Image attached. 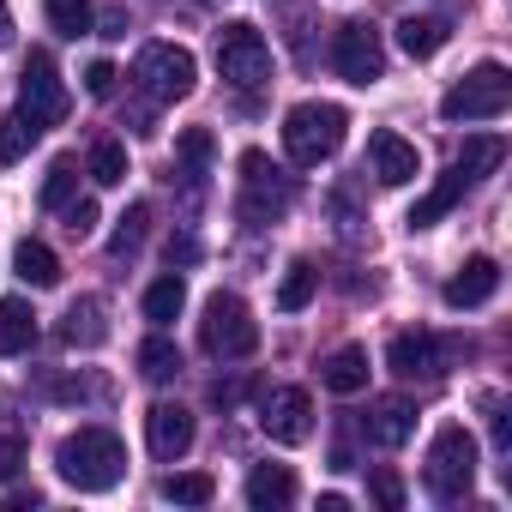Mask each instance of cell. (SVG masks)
<instances>
[{
	"instance_id": "6da1fadb",
	"label": "cell",
	"mask_w": 512,
	"mask_h": 512,
	"mask_svg": "<svg viewBox=\"0 0 512 512\" xmlns=\"http://www.w3.org/2000/svg\"><path fill=\"white\" fill-rule=\"evenodd\" d=\"M55 470H61L79 494H103V488H115V482L127 476V446H121L115 428H79V434L61 440Z\"/></svg>"
},
{
	"instance_id": "7a4b0ae2",
	"label": "cell",
	"mask_w": 512,
	"mask_h": 512,
	"mask_svg": "<svg viewBox=\"0 0 512 512\" xmlns=\"http://www.w3.org/2000/svg\"><path fill=\"white\" fill-rule=\"evenodd\" d=\"M344 127H350V115H344L338 103H296V109L284 115V151H290L302 169H320V163L344 145Z\"/></svg>"
},
{
	"instance_id": "3957f363",
	"label": "cell",
	"mask_w": 512,
	"mask_h": 512,
	"mask_svg": "<svg viewBox=\"0 0 512 512\" xmlns=\"http://www.w3.org/2000/svg\"><path fill=\"white\" fill-rule=\"evenodd\" d=\"M422 482H428V494H434V500H446V506L470 494V482H476V440H470V428L446 422V428L428 440Z\"/></svg>"
},
{
	"instance_id": "277c9868",
	"label": "cell",
	"mask_w": 512,
	"mask_h": 512,
	"mask_svg": "<svg viewBox=\"0 0 512 512\" xmlns=\"http://www.w3.org/2000/svg\"><path fill=\"white\" fill-rule=\"evenodd\" d=\"M512 103V73L500 61H482L476 73H464L446 97H440V115L446 121H500Z\"/></svg>"
},
{
	"instance_id": "5b68a950",
	"label": "cell",
	"mask_w": 512,
	"mask_h": 512,
	"mask_svg": "<svg viewBox=\"0 0 512 512\" xmlns=\"http://www.w3.org/2000/svg\"><path fill=\"white\" fill-rule=\"evenodd\" d=\"M217 73H223L235 91H260V85L272 79V43L260 37V25L235 19V25L217 31Z\"/></svg>"
},
{
	"instance_id": "8992f818",
	"label": "cell",
	"mask_w": 512,
	"mask_h": 512,
	"mask_svg": "<svg viewBox=\"0 0 512 512\" xmlns=\"http://www.w3.org/2000/svg\"><path fill=\"white\" fill-rule=\"evenodd\" d=\"M199 344L217 362H241V356L260 350V326H253L247 302L241 296H211L205 302V320H199Z\"/></svg>"
},
{
	"instance_id": "52a82bcc",
	"label": "cell",
	"mask_w": 512,
	"mask_h": 512,
	"mask_svg": "<svg viewBox=\"0 0 512 512\" xmlns=\"http://www.w3.org/2000/svg\"><path fill=\"white\" fill-rule=\"evenodd\" d=\"M290 205H296V181L266 151H247L241 157V217L247 223H278Z\"/></svg>"
},
{
	"instance_id": "ba28073f",
	"label": "cell",
	"mask_w": 512,
	"mask_h": 512,
	"mask_svg": "<svg viewBox=\"0 0 512 512\" xmlns=\"http://www.w3.org/2000/svg\"><path fill=\"white\" fill-rule=\"evenodd\" d=\"M133 79H139V91H145L151 103H181V97L193 91L199 67H193V55L175 49V43H145V49L133 55Z\"/></svg>"
},
{
	"instance_id": "9c48e42d",
	"label": "cell",
	"mask_w": 512,
	"mask_h": 512,
	"mask_svg": "<svg viewBox=\"0 0 512 512\" xmlns=\"http://www.w3.org/2000/svg\"><path fill=\"white\" fill-rule=\"evenodd\" d=\"M458 356H470V344L458 338H434V332H398L386 362L398 380H440L446 368H458Z\"/></svg>"
},
{
	"instance_id": "30bf717a",
	"label": "cell",
	"mask_w": 512,
	"mask_h": 512,
	"mask_svg": "<svg viewBox=\"0 0 512 512\" xmlns=\"http://www.w3.org/2000/svg\"><path fill=\"white\" fill-rule=\"evenodd\" d=\"M332 67H338V79H350V85H374V79L386 73V43H380V31L362 25V19L338 25V37H332Z\"/></svg>"
},
{
	"instance_id": "8fae6325",
	"label": "cell",
	"mask_w": 512,
	"mask_h": 512,
	"mask_svg": "<svg viewBox=\"0 0 512 512\" xmlns=\"http://www.w3.org/2000/svg\"><path fill=\"white\" fill-rule=\"evenodd\" d=\"M19 109H25V115H37L43 127H55V121L67 115V85H61V67H55V55H49V49H31L25 79H19Z\"/></svg>"
},
{
	"instance_id": "7c38bea8",
	"label": "cell",
	"mask_w": 512,
	"mask_h": 512,
	"mask_svg": "<svg viewBox=\"0 0 512 512\" xmlns=\"http://www.w3.org/2000/svg\"><path fill=\"white\" fill-rule=\"evenodd\" d=\"M260 428H266L278 446H302V440L314 434V398H308L302 386H278V392L266 398V410H260Z\"/></svg>"
},
{
	"instance_id": "4fadbf2b",
	"label": "cell",
	"mask_w": 512,
	"mask_h": 512,
	"mask_svg": "<svg viewBox=\"0 0 512 512\" xmlns=\"http://www.w3.org/2000/svg\"><path fill=\"white\" fill-rule=\"evenodd\" d=\"M145 440H151V458L175 464V458L193 452V416H187L181 404H151V416H145Z\"/></svg>"
},
{
	"instance_id": "5bb4252c",
	"label": "cell",
	"mask_w": 512,
	"mask_h": 512,
	"mask_svg": "<svg viewBox=\"0 0 512 512\" xmlns=\"http://www.w3.org/2000/svg\"><path fill=\"white\" fill-rule=\"evenodd\" d=\"M494 290H500V266L488 260V253H476V260H464V266L446 278L440 296H446V308H482Z\"/></svg>"
},
{
	"instance_id": "9a60e30c",
	"label": "cell",
	"mask_w": 512,
	"mask_h": 512,
	"mask_svg": "<svg viewBox=\"0 0 512 512\" xmlns=\"http://www.w3.org/2000/svg\"><path fill=\"white\" fill-rule=\"evenodd\" d=\"M368 163H374V175H380L386 187H404V181H416V175H422L416 145H410V139H398V133H374V139H368Z\"/></svg>"
},
{
	"instance_id": "2e32d148",
	"label": "cell",
	"mask_w": 512,
	"mask_h": 512,
	"mask_svg": "<svg viewBox=\"0 0 512 512\" xmlns=\"http://www.w3.org/2000/svg\"><path fill=\"white\" fill-rule=\"evenodd\" d=\"M109 308H103V296H79L73 308H67V320H61V344H73V350H97L103 338H109V320H103Z\"/></svg>"
},
{
	"instance_id": "e0dca14e",
	"label": "cell",
	"mask_w": 512,
	"mask_h": 512,
	"mask_svg": "<svg viewBox=\"0 0 512 512\" xmlns=\"http://www.w3.org/2000/svg\"><path fill=\"white\" fill-rule=\"evenodd\" d=\"M362 428H368L374 446H404V440L416 434V410H410L404 398H380V404L362 416Z\"/></svg>"
},
{
	"instance_id": "ac0fdd59",
	"label": "cell",
	"mask_w": 512,
	"mask_h": 512,
	"mask_svg": "<svg viewBox=\"0 0 512 512\" xmlns=\"http://www.w3.org/2000/svg\"><path fill=\"white\" fill-rule=\"evenodd\" d=\"M290 500H296V476H290V464H253V476H247V506L278 512V506H290Z\"/></svg>"
},
{
	"instance_id": "d6986e66",
	"label": "cell",
	"mask_w": 512,
	"mask_h": 512,
	"mask_svg": "<svg viewBox=\"0 0 512 512\" xmlns=\"http://www.w3.org/2000/svg\"><path fill=\"white\" fill-rule=\"evenodd\" d=\"M31 344H37V314H31V302L7 296L0 302V356H25Z\"/></svg>"
},
{
	"instance_id": "ffe728a7",
	"label": "cell",
	"mask_w": 512,
	"mask_h": 512,
	"mask_svg": "<svg viewBox=\"0 0 512 512\" xmlns=\"http://www.w3.org/2000/svg\"><path fill=\"white\" fill-rule=\"evenodd\" d=\"M500 163H506V139H494V133H476V139H464V151L452 157V169H458L470 187H476L482 175H494Z\"/></svg>"
},
{
	"instance_id": "44dd1931",
	"label": "cell",
	"mask_w": 512,
	"mask_h": 512,
	"mask_svg": "<svg viewBox=\"0 0 512 512\" xmlns=\"http://www.w3.org/2000/svg\"><path fill=\"white\" fill-rule=\"evenodd\" d=\"M464 193H470V181H464L458 169H446V175L434 181V193H428V199H416V211H410V229H434V223H440V217H446V211H452Z\"/></svg>"
},
{
	"instance_id": "7402d4cb",
	"label": "cell",
	"mask_w": 512,
	"mask_h": 512,
	"mask_svg": "<svg viewBox=\"0 0 512 512\" xmlns=\"http://www.w3.org/2000/svg\"><path fill=\"white\" fill-rule=\"evenodd\" d=\"M320 380H326V386H332L338 398L362 392V386H368V350H356V344L332 350V356H326V368H320Z\"/></svg>"
},
{
	"instance_id": "603a6c76",
	"label": "cell",
	"mask_w": 512,
	"mask_h": 512,
	"mask_svg": "<svg viewBox=\"0 0 512 512\" xmlns=\"http://www.w3.org/2000/svg\"><path fill=\"white\" fill-rule=\"evenodd\" d=\"M13 272H19L25 284H37V290L61 284V260H55V247H43V241H19V247H13Z\"/></svg>"
},
{
	"instance_id": "cb8c5ba5",
	"label": "cell",
	"mask_w": 512,
	"mask_h": 512,
	"mask_svg": "<svg viewBox=\"0 0 512 512\" xmlns=\"http://www.w3.org/2000/svg\"><path fill=\"white\" fill-rule=\"evenodd\" d=\"M37 139H43V121L25 115V109H13L7 121H0V163H25Z\"/></svg>"
},
{
	"instance_id": "d4e9b609",
	"label": "cell",
	"mask_w": 512,
	"mask_h": 512,
	"mask_svg": "<svg viewBox=\"0 0 512 512\" xmlns=\"http://www.w3.org/2000/svg\"><path fill=\"white\" fill-rule=\"evenodd\" d=\"M398 49H404L410 61L440 55V49H446V19H404V25H398Z\"/></svg>"
},
{
	"instance_id": "484cf974",
	"label": "cell",
	"mask_w": 512,
	"mask_h": 512,
	"mask_svg": "<svg viewBox=\"0 0 512 512\" xmlns=\"http://www.w3.org/2000/svg\"><path fill=\"white\" fill-rule=\"evenodd\" d=\"M181 308H187V284H181L175 272H169V278H157V284L145 290V320H151V326H169Z\"/></svg>"
},
{
	"instance_id": "4316f807",
	"label": "cell",
	"mask_w": 512,
	"mask_h": 512,
	"mask_svg": "<svg viewBox=\"0 0 512 512\" xmlns=\"http://www.w3.org/2000/svg\"><path fill=\"white\" fill-rule=\"evenodd\" d=\"M314 290H320V272H314L308 260H296V266L284 272V284H278V308H284V314H302V308L314 302Z\"/></svg>"
},
{
	"instance_id": "83f0119b",
	"label": "cell",
	"mask_w": 512,
	"mask_h": 512,
	"mask_svg": "<svg viewBox=\"0 0 512 512\" xmlns=\"http://www.w3.org/2000/svg\"><path fill=\"white\" fill-rule=\"evenodd\" d=\"M145 229H151V205L139 199V205H127V217H121V229L109 235V253H115V260H133V253L145 247Z\"/></svg>"
},
{
	"instance_id": "f1b7e54d",
	"label": "cell",
	"mask_w": 512,
	"mask_h": 512,
	"mask_svg": "<svg viewBox=\"0 0 512 512\" xmlns=\"http://www.w3.org/2000/svg\"><path fill=\"white\" fill-rule=\"evenodd\" d=\"M139 374L157 380V386L175 380V374H181V350H175L169 338H145V344H139Z\"/></svg>"
},
{
	"instance_id": "f546056e",
	"label": "cell",
	"mask_w": 512,
	"mask_h": 512,
	"mask_svg": "<svg viewBox=\"0 0 512 512\" xmlns=\"http://www.w3.org/2000/svg\"><path fill=\"white\" fill-rule=\"evenodd\" d=\"M49 25H55L61 37H91L97 7H91V0H49Z\"/></svg>"
},
{
	"instance_id": "4dcf8cb0",
	"label": "cell",
	"mask_w": 512,
	"mask_h": 512,
	"mask_svg": "<svg viewBox=\"0 0 512 512\" xmlns=\"http://www.w3.org/2000/svg\"><path fill=\"white\" fill-rule=\"evenodd\" d=\"M91 181H97V187H121V181H127V145L97 139V145H91Z\"/></svg>"
},
{
	"instance_id": "1f68e13d",
	"label": "cell",
	"mask_w": 512,
	"mask_h": 512,
	"mask_svg": "<svg viewBox=\"0 0 512 512\" xmlns=\"http://www.w3.org/2000/svg\"><path fill=\"white\" fill-rule=\"evenodd\" d=\"M217 494V482L205 476V470H181V476H163V500H175V506H205Z\"/></svg>"
},
{
	"instance_id": "d6a6232c",
	"label": "cell",
	"mask_w": 512,
	"mask_h": 512,
	"mask_svg": "<svg viewBox=\"0 0 512 512\" xmlns=\"http://www.w3.org/2000/svg\"><path fill=\"white\" fill-rule=\"evenodd\" d=\"M73 193H79V169H73V157H55L43 175V211H61Z\"/></svg>"
},
{
	"instance_id": "836d02e7",
	"label": "cell",
	"mask_w": 512,
	"mask_h": 512,
	"mask_svg": "<svg viewBox=\"0 0 512 512\" xmlns=\"http://www.w3.org/2000/svg\"><path fill=\"white\" fill-rule=\"evenodd\" d=\"M181 163H187V175H193V181L205 175V163H211V133H205V127L181 133Z\"/></svg>"
},
{
	"instance_id": "e575fe53",
	"label": "cell",
	"mask_w": 512,
	"mask_h": 512,
	"mask_svg": "<svg viewBox=\"0 0 512 512\" xmlns=\"http://www.w3.org/2000/svg\"><path fill=\"white\" fill-rule=\"evenodd\" d=\"M19 464H25V434L7 422V428H0V482L19 476Z\"/></svg>"
},
{
	"instance_id": "d590c367",
	"label": "cell",
	"mask_w": 512,
	"mask_h": 512,
	"mask_svg": "<svg viewBox=\"0 0 512 512\" xmlns=\"http://www.w3.org/2000/svg\"><path fill=\"white\" fill-rule=\"evenodd\" d=\"M368 494H374V506H386V512L404 506V482H398L392 470H374V476H368Z\"/></svg>"
},
{
	"instance_id": "8d00e7d4",
	"label": "cell",
	"mask_w": 512,
	"mask_h": 512,
	"mask_svg": "<svg viewBox=\"0 0 512 512\" xmlns=\"http://www.w3.org/2000/svg\"><path fill=\"white\" fill-rule=\"evenodd\" d=\"M61 211H67V229H73V235H79V241H85V235H91V229H97V205H91V199H67V205H61Z\"/></svg>"
},
{
	"instance_id": "74e56055",
	"label": "cell",
	"mask_w": 512,
	"mask_h": 512,
	"mask_svg": "<svg viewBox=\"0 0 512 512\" xmlns=\"http://www.w3.org/2000/svg\"><path fill=\"white\" fill-rule=\"evenodd\" d=\"M115 79H121V73H115L109 61H91V67H85V91H91V97H115Z\"/></svg>"
},
{
	"instance_id": "f35d334b",
	"label": "cell",
	"mask_w": 512,
	"mask_h": 512,
	"mask_svg": "<svg viewBox=\"0 0 512 512\" xmlns=\"http://www.w3.org/2000/svg\"><path fill=\"white\" fill-rule=\"evenodd\" d=\"M488 428H494V446L512 452V422H506V398H488Z\"/></svg>"
},
{
	"instance_id": "ab89813d",
	"label": "cell",
	"mask_w": 512,
	"mask_h": 512,
	"mask_svg": "<svg viewBox=\"0 0 512 512\" xmlns=\"http://www.w3.org/2000/svg\"><path fill=\"white\" fill-rule=\"evenodd\" d=\"M199 260V241L181 229V235H169V266H193Z\"/></svg>"
},
{
	"instance_id": "60d3db41",
	"label": "cell",
	"mask_w": 512,
	"mask_h": 512,
	"mask_svg": "<svg viewBox=\"0 0 512 512\" xmlns=\"http://www.w3.org/2000/svg\"><path fill=\"white\" fill-rule=\"evenodd\" d=\"M13 43V13H7V0H0V49Z\"/></svg>"
}]
</instances>
